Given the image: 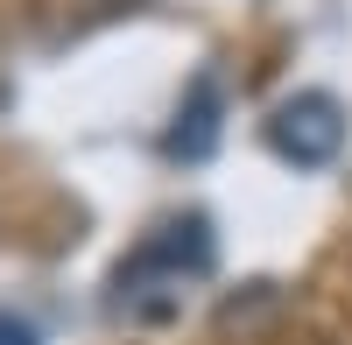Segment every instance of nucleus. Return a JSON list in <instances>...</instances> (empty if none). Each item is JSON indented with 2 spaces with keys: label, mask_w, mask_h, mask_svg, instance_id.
I'll use <instances>...</instances> for the list:
<instances>
[{
  "label": "nucleus",
  "mask_w": 352,
  "mask_h": 345,
  "mask_svg": "<svg viewBox=\"0 0 352 345\" xmlns=\"http://www.w3.org/2000/svg\"><path fill=\"white\" fill-rule=\"evenodd\" d=\"M204 268H212V225L197 212L162 219L155 233L113 268V318H134V324L176 318V310H184V282H197Z\"/></svg>",
  "instance_id": "f257e3e1"
},
{
  "label": "nucleus",
  "mask_w": 352,
  "mask_h": 345,
  "mask_svg": "<svg viewBox=\"0 0 352 345\" xmlns=\"http://www.w3.org/2000/svg\"><path fill=\"white\" fill-rule=\"evenodd\" d=\"M268 148L296 169H324L345 148V106L331 92H296L268 113Z\"/></svg>",
  "instance_id": "f03ea898"
},
{
  "label": "nucleus",
  "mask_w": 352,
  "mask_h": 345,
  "mask_svg": "<svg viewBox=\"0 0 352 345\" xmlns=\"http://www.w3.org/2000/svg\"><path fill=\"white\" fill-rule=\"evenodd\" d=\"M219 113H226L219 78H197V85H190V99L176 106V127H169V141H162V148H169L176 162H204V155L219 148Z\"/></svg>",
  "instance_id": "7ed1b4c3"
},
{
  "label": "nucleus",
  "mask_w": 352,
  "mask_h": 345,
  "mask_svg": "<svg viewBox=\"0 0 352 345\" xmlns=\"http://www.w3.org/2000/svg\"><path fill=\"white\" fill-rule=\"evenodd\" d=\"M0 345H36V331H28L14 310H0Z\"/></svg>",
  "instance_id": "20e7f679"
}]
</instances>
